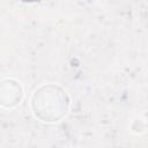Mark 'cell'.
<instances>
[{
  "label": "cell",
  "instance_id": "cell-2",
  "mask_svg": "<svg viewBox=\"0 0 148 148\" xmlns=\"http://www.w3.org/2000/svg\"><path fill=\"white\" fill-rule=\"evenodd\" d=\"M24 97L22 84L15 79H3L0 83V104L6 109L20 105Z\"/></svg>",
  "mask_w": 148,
  "mask_h": 148
},
{
  "label": "cell",
  "instance_id": "cell-1",
  "mask_svg": "<svg viewBox=\"0 0 148 148\" xmlns=\"http://www.w3.org/2000/svg\"><path fill=\"white\" fill-rule=\"evenodd\" d=\"M30 106L35 118L46 124H53L62 120L68 114L71 98L62 87L45 83L32 92Z\"/></svg>",
  "mask_w": 148,
  "mask_h": 148
},
{
  "label": "cell",
  "instance_id": "cell-3",
  "mask_svg": "<svg viewBox=\"0 0 148 148\" xmlns=\"http://www.w3.org/2000/svg\"><path fill=\"white\" fill-rule=\"evenodd\" d=\"M131 128L135 133H141L145 130V125H143V123L141 120H134L133 124H132V126H131Z\"/></svg>",
  "mask_w": 148,
  "mask_h": 148
}]
</instances>
